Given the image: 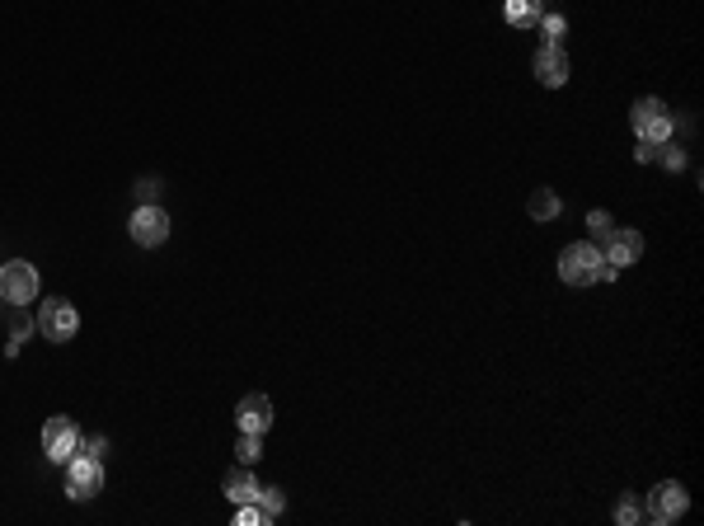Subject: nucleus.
Masks as SVG:
<instances>
[{
    "mask_svg": "<svg viewBox=\"0 0 704 526\" xmlns=\"http://www.w3.org/2000/svg\"><path fill=\"white\" fill-rule=\"evenodd\" d=\"M559 278H564L568 287H592V282H601V249L592 245V240L564 245V254H559Z\"/></svg>",
    "mask_w": 704,
    "mask_h": 526,
    "instance_id": "f257e3e1",
    "label": "nucleus"
},
{
    "mask_svg": "<svg viewBox=\"0 0 704 526\" xmlns=\"http://www.w3.org/2000/svg\"><path fill=\"white\" fill-rule=\"evenodd\" d=\"M629 123H634V137L639 141H672V109H667V104H662V99H653V94H648V99H639V104H634V109H629Z\"/></svg>",
    "mask_w": 704,
    "mask_h": 526,
    "instance_id": "f03ea898",
    "label": "nucleus"
},
{
    "mask_svg": "<svg viewBox=\"0 0 704 526\" xmlns=\"http://www.w3.org/2000/svg\"><path fill=\"white\" fill-rule=\"evenodd\" d=\"M99 489H104V461L76 451V456L66 461V498H71V503H90Z\"/></svg>",
    "mask_w": 704,
    "mask_h": 526,
    "instance_id": "7ed1b4c3",
    "label": "nucleus"
},
{
    "mask_svg": "<svg viewBox=\"0 0 704 526\" xmlns=\"http://www.w3.org/2000/svg\"><path fill=\"white\" fill-rule=\"evenodd\" d=\"M0 301H10V306H29V301H38V268L24 263V259L0 263Z\"/></svg>",
    "mask_w": 704,
    "mask_h": 526,
    "instance_id": "20e7f679",
    "label": "nucleus"
},
{
    "mask_svg": "<svg viewBox=\"0 0 704 526\" xmlns=\"http://www.w3.org/2000/svg\"><path fill=\"white\" fill-rule=\"evenodd\" d=\"M38 329H43V339L52 343H66L80 334V310L66 301V296H52V301H43L38 306Z\"/></svg>",
    "mask_w": 704,
    "mask_h": 526,
    "instance_id": "39448f33",
    "label": "nucleus"
},
{
    "mask_svg": "<svg viewBox=\"0 0 704 526\" xmlns=\"http://www.w3.org/2000/svg\"><path fill=\"white\" fill-rule=\"evenodd\" d=\"M127 231H132V240H137L141 249H155L169 240V212L160 207V202H141L137 212H132V221H127Z\"/></svg>",
    "mask_w": 704,
    "mask_h": 526,
    "instance_id": "423d86ee",
    "label": "nucleus"
},
{
    "mask_svg": "<svg viewBox=\"0 0 704 526\" xmlns=\"http://www.w3.org/2000/svg\"><path fill=\"white\" fill-rule=\"evenodd\" d=\"M80 428H76V418H47L43 423V451H47V461H57V465H66L71 456L80 451Z\"/></svg>",
    "mask_w": 704,
    "mask_h": 526,
    "instance_id": "0eeeda50",
    "label": "nucleus"
},
{
    "mask_svg": "<svg viewBox=\"0 0 704 526\" xmlns=\"http://www.w3.org/2000/svg\"><path fill=\"white\" fill-rule=\"evenodd\" d=\"M648 517L653 522H676V517H686V508H690V494H686V484H676V480H662L653 494H648Z\"/></svg>",
    "mask_w": 704,
    "mask_h": 526,
    "instance_id": "6e6552de",
    "label": "nucleus"
},
{
    "mask_svg": "<svg viewBox=\"0 0 704 526\" xmlns=\"http://www.w3.org/2000/svg\"><path fill=\"white\" fill-rule=\"evenodd\" d=\"M235 428L263 437L273 428V400H268V395H245V400L235 404Z\"/></svg>",
    "mask_w": 704,
    "mask_h": 526,
    "instance_id": "1a4fd4ad",
    "label": "nucleus"
},
{
    "mask_svg": "<svg viewBox=\"0 0 704 526\" xmlns=\"http://www.w3.org/2000/svg\"><path fill=\"white\" fill-rule=\"evenodd\" d=\"M601 245H606V254H601V259L611 263V268H629V263L643 259V235L639 231H620V226H615V231L606 235Z\"/></svg>",
    "mask_w": 704,
    "mask_h": 526,
    "instance_id": "9d476101",
    "label": "nucleus"
},
{
    "mask_svg": "<svg viewBox=\"0 0 704 526\" xmlns=\"http://www.w3.org/2000/svg\"><path fill=\"white\" fill-rule=\"evenodd\" d=\"M531 71H536V80L545 85V90H559V85H568V57H564V47H545V43H540Z\"/></svg>",
    "mask_w": 704,
    "mask_h": 526,
    "instance_id": "9b49d317",
    "label": "nucleus"
},
{
    "mask_svg": "<svg viewBox=\"0 0 704 526\" xmlns=\"http://www.w3.org/2000/svg\"><path fill=\"white\" fill-rule=\"evenodd\" d=\"M221 489H226V498L235 503V508H245V503H259V489H263V484L254 480V470H249V465H235Z\"/></svg>",
    "mask_w": 704,
    "mask_h": 526,
    "instance_id": "f8f14e48",
    "label": "nucleus"
},
{
    "mask_svg": "<svg viewBox=\"0 0 704 526\" xmlns=\"http://www.w3.org/2000/svg\"><path fill=\"white\" fill-rule=\"evenodd\" d=\"M540 15H545V0H507L503 5V19L512 29H536Z\"/></svg>",
    "mask_w": 704,
    "mask_h": 526,
    "instance_id": "ddd939ff",
    "label": "nucleus"
},
{
    "mask_svg": "<svg viewBox=\"0 0 704 526\" xmlns=\"http://www.w3.org/2000/svg\"><path fill=\"white\" fill-rule=\"evenodd\" d=\"M526 212H531V221H554L559 212H564V202H559V193H554V188H536V193H531V202H526Z\"/></svg>",
    "mask_w": 704,
    "mask_h": 526,
    "instance_id": "4468645a",
    "label": "nucleus"
},
{
    "mask_svg": "<svg viewBox=\"0 0 704 526\" xmlns=\"http://www.w3.org/2000/svg\"><path fill=\"white\" fill-rule=\"evenodd\" d=\"M540 38H545V47H564L568 19L564 15H540Z\"/></svg>",
    "mask_w": 704,
    "mask_h": 526,
    "instance_id": "2eb2a0df",
    "label": "nucleus"
},
{
    "mask_svg": "<svg viewBox=\"0 0 704 526\" xmlns=\"http://www.w3.org/2000/svg\"><path fill=\"white\" fill-rule=\"evenodd\" d=\"M643 517H648V508H643L634 494H625L620 503H615V522H620V526H639Z\"/></svg>",
    "mask_w": 704,
    "mask_h": 526,
    "instance_id": "dca6fc26",
    "label": "nucleus"
},
{
    "mask_svg": "<svg viewBox=\"0 0 704 526\" xmlns=\"http://www.w3.org/2000/svg\"><path fill=\"white\" fill-rule=\"evenodd\" d=\"M235 456H240V465H254L263 456V437L259 433H240V442H235Z\"/></svg>",
    "mask_w": 704,
    "mask_h": 526,
    "instance_id": "f3484780",
    "label": "nucleus"
},
{
    "mask_svg": "<svg viewBox=\"0 0 704 526\" xmlns=\"http://www.w3.org/2000/svg\"><path fill=\"white\" fill-rule=\"evenodd\" d=\"M259 508H263V517L273 522V517H282V508H287V494L268 484V489H259Z\"/></svg>",
    "mask_w": 704,
    "mask_h": 526,
    "instance_id": "a211bd4d",
    "label": "nucleus"
},
{
    "mask_svg": "<svg viewBox=\"0 0 704 526\" xmlns=\"http://www.w3.org/2000/svg\"><path fill=\"white\" fill-rule=\"evenodd\" d=\"M587 231L597 235V240H606V235L615 231V217L611 212H587Z\"/></svg>",
    "mask_w": 704,
    "mask_h": 526,
    "instance_id": "6ab92c4d",
    "label": "nucleus"
},
{
    "mask_svg": "<svg viewBox=\"0 0 704 526\" xmlns=\"http://www.w3.org/2000/svg\"><path fill=\"white\" fill-rule=\"evenodd\" d=\"M658 165H667V170H686V151H676V146H662V151H658Z\"/></svg>",
    "mask_w": 704,
    "mask_h": 526,
    "instance_id": "aec40b11",
    "label": "nucleus"
},
{
    "mask_svg": "<svg viewBox=\"0 0 704 526\" xmlns=\"http://www.w3.org/2000/svg\"><path fill=\"white\" fill-rule=\"evenodd\" d=\"M80 451L94 456V461H104V456H108V437H80Z\"/></svg>",
    "mask_w": 704,
    "mask_h": 526,
    "instance_id": "412c9836",
    "label": "nucleus"
},
{
    "mask_svg": "<svg viewBox=\"0 0 704 526\" xmlns=\"http://www.w3.org/2000/svg\"><path fill=\"white\" fill-rule=\"evenodd\" d=\"M662 146H667V141H662ZM662 146H658V141H639V146H634V160H639V165H653Z\"/></svg>",
    "mask_w": 704,
    "mask_h": 526,
    "instance_id": "4be33fe9",
    "label": "nucleus"
},
{
    "mask_svg": "<svg viewBox=\"0 0 704 526\" xmlns=\"http://www.w3.org/2000/svg\"><path fill=\"white\" fill-rule=\"evenodd\" d=\"M10 334H15V343H10V353H19V343H24V339H29V334H33V320H24V315H19Z\"/></svg>",
    "mask_w": 704,
    "mask_h": 526,
    "instance_id": "5701e85b",
    "label": "nucleus"
},
{
    "mask_svg": "<svg viewBox=\"0 0 704 526\" xmlns=\"http://www.w3.org/2000/svg\"><path fill=\"white\" fill-rule=\"evenodd\" d=\"M137 198H141V202H155V198H160V179H137Z\"/></svg>",
    "mask_w": 704,
    "mask_h": 526,
    "instance_id": "b1692460",
    "label": "nucleus"
}]
</instances>
